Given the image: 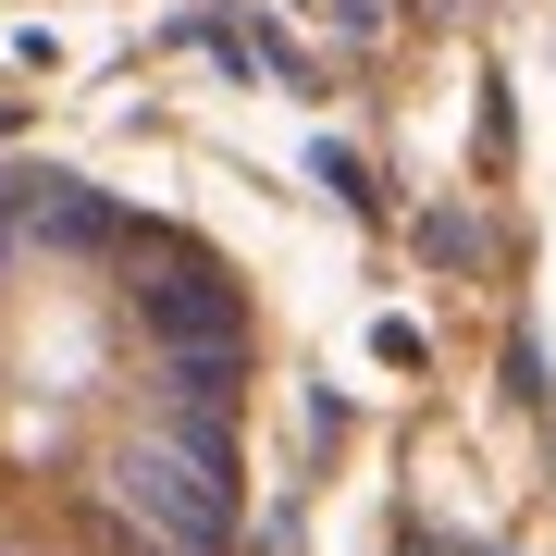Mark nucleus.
Listing matches in <instances>:
<instances>
[{"label":"nucleus","mask_w":556,"mask_h":556,"mask_svg":"<svg viewBox=\"0 0 556 556\" xmlns=\"http://www.w3.org/2000/svg\"><path fill=\"white\" fill-rule=\"evenodd\" d=\"M260 309L199 223L0 174V556H236Z\"/></svg>","instance_id":"f257e3e1"}]
</instances>
